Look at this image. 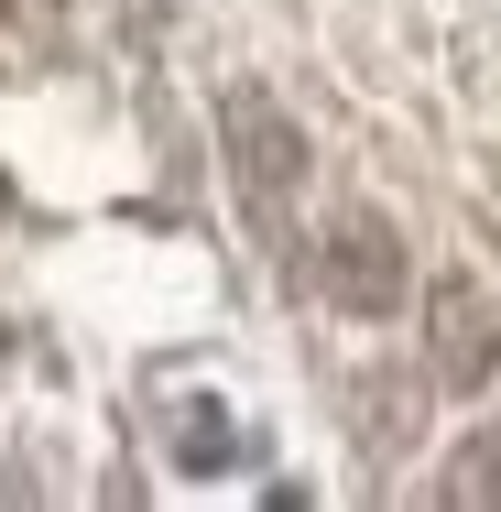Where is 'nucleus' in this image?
Returning a JSON list of instances; mask_svg holds the SVG:
<instances>
[{
  "label": "nucleus",
  "instance_id": "3",
  "mask_svg": "<svg viewBox=\"0 0 501 512\" xmlns=\"http://www.w3.org/2000/svg\"><path fill=\"white\" fill-rule=\"evenodd\" d=\"M229 175H240V197L262 207V218L305 186V131L262 99V88H240V99H229Z\"/></svg>",
  "mask_w": 501,
  "mask_h": 512
},
{
  "label": "nucleus",
  "instance_id": "1",
  "mask_svg": "<svg viewBox=\"0 0 501 512\" xmlns=\"http://www.w3.org/2000/svg\"><path fill=\"white\" fill-rule=\"evenodd\" d=\"M327 295H338L349 316H403L414 273H403V240H393V218H371V207L327 218Z\"/></svg>",
  "mask_w": 501,
  "mask_h": 512
},
{
  "label": "nucleus",
  "instance_id": "2",
  "mask_svg": "<svg viewBox=\"0 0 501 512\" xmlns=\"http://www.w3.org/2000/svg\"><path fill=\"white\" fill-rule=\"evenodd\" d=\"M425 360H436L447 393H480L501 371V306L469 284V273H447V284L425 295Z\"/></svg>",
  "mask_w": 501,
  "mask_h": 512
},
{
  "label": "nucleus",
  "instance_id": "5",
  "mask_svg": "<svg viewBox=\"0 0 501 512\" xmlns=\"http://www.w3.org/2000/svg\"><path fill=\"white\" fill-rule=\"evenodd\" d=\"M11 11V33H33V44H55V22H66V0H0Z\"/></svg>",
  "mask_w": 501,
  "mask_h": 512
},
{
  "label": "nucleus",
  "instance_id": "4",
  "mask_svg": "<svg viewBox=\"0 0 501 512\" xmlns=\"http://www.w3.org/2000/svg\"><path fill=\"white\" fill-rule=\"evenodd\" d=\"M447 502H501V436H469L447 458Z\"/></svg>",
  "mask_w": 501,
  "mask_h": 512
}]
</instances>
